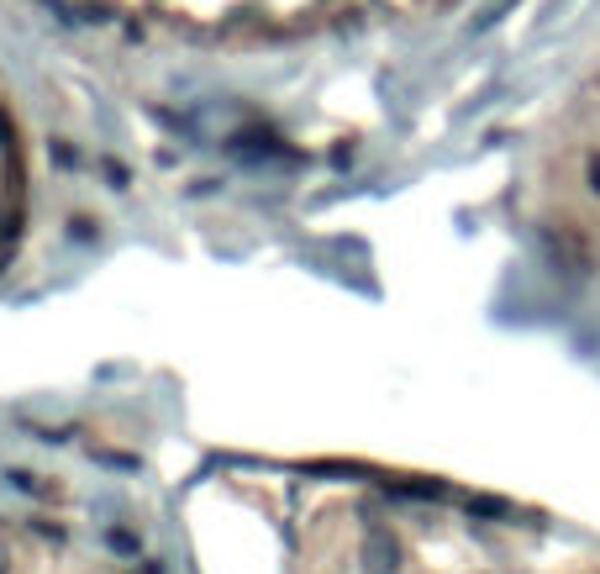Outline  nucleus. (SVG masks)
Segmentation results:
<instances>
[{
    "label": "nucleus",
    "instance_id": "1",
    "mask_svg": "<svg viewBox=\"0 0 600 574\" xmlns=\"http://www.w3.org/2000/svg\"><path fill=\"white\" fill-rule=\"evenodd\" d=\"M359 564H363V574H400L406 548H400V537L390 527H369L363 533V548H359Z\"/></svg>",
    "mask_w": 600,
    "mask_h": 574
},
{
    "label": "nucleus",
    "instance_id": "2",
    "mask_svg": "<svg viewBox=\"0 0 600 574\" xmlns=\"http://www.w3.org/2000/svg\"><path fill=\"white\" fill-rule=\"evenodd\" d=\"M590 190H596V196H600V154H596V159H590Z\"/></svg>",
    "mask_w": 600,
    "mask_h": 574
},
{
    "label": "nucleus",
    "instance_id": "3",
    "mask_svg": "<svg viewBox=\"0 0 600 574\" xmlns=\"http://www.w3.org/2000/svg\"><path fill=\"white\" fill-rule=\"evenodd\" d=\"M11 570V554H6V543H0V574Z\"/></svg>",
    "mask_w": 600,
    "mask_h": 574
}]
</instances>
